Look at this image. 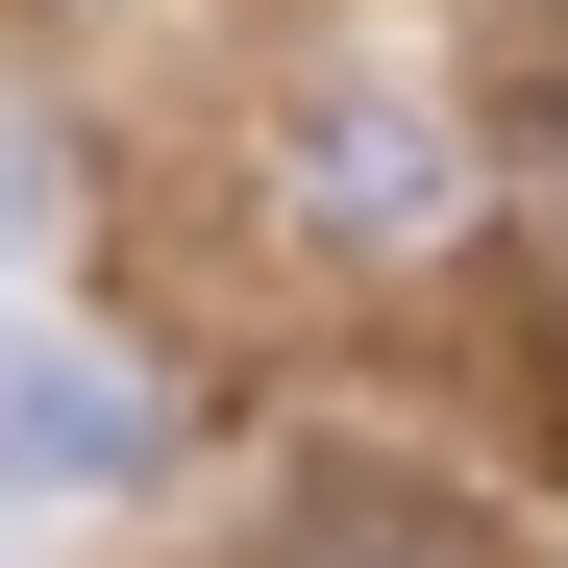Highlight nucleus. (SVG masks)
<instances>
[{
  "label": "nucleus",
  "instance_id": "1",
  "mask_svg": "<svg viewBox=\"0 0 568 568\" xmlns=\"http://www.w3.org/2000/svg\"><path fill=\"white\" fill-rule=\"evenodd\" d=\"M272 173H297V223H322V247H420V223L469 199V149L396 100V74H322V100L272 124Z\"/></svg>",
  "mask_w": 568,
  "mask_h": 568
},
{
  "label": "nucleus",
  "instance_id": "2",
  "mask_svg": "<svg viewBox=\"0 0 568 568\" xmlns=\"http://www.w3.org/2000/svg\"><path fill=\"white\" fill-rule=\"evenodd\" d=\"M247 568H519V544L469 519L445 469H371V445H297V469H272V519H247Z\"/></svg>",
  "mask_w": 568,
  "mask_h": 568
},
{
  "label": "nucleus",
  "instance_id": "3",
  "mask_svg": "<svg viewBox=\"0 0 568 568\" xmlns=\"http://www.w3.org/2000/svg\"><path fill=\"white\" fill-rule=\"evenodd\" d=\"M124 469H149V371L0 322V495H124Z\"/></svg>",
  "mask_w": 568,
  "mask_h": 568
},
{
  "label": "nucleus",
  "instance_id": "4",
  "mask_svg": "<svg viewBox=\"0 0 568 568\" xmlns=\"http://www.w3.org/2000/svg\"><path fill=\"white\" fill-rule=\"evenodd\" d=\"M26 247H50V124L0 100V272H26Z\"/></svg>",
  "mask_w": 568,
  "mask_h": 568
}]
</instances>
